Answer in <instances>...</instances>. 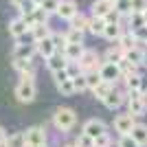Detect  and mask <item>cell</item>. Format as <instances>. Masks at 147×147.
I'll list each match as a JSON object with an SVG mask.
<instances>
[{
  "label": "cell",
  "instance_id": "cell-50",
  "mask_svg": "<svg viewBox=\"0 0 147 147\" xmlns=\"http://www.w3.org/2000/svg\"><path fill=\"white\" fill-rule=\"evenodd\" d=\"M33 2H35V5L40 7V5H42V2H44V0H33Z\"/></svg>",
  "mask_w": 147,
  "mask_h": 147
},
{
  "label": "cell",
  "instance_id": "cell-3",
  "mask_svg": "<svg viewBox=\"0 0 147 147\" xmlns=\"http://www.w3.org/2000/svg\"><path fill=\"white\" fill-rule=\"evenodd\" d=\"M35 94H37L35 81H22L20 79V84L16 86V97H18L20 103H33Z\"/></svg>",
  "mask_w": 147,
  "mask_h": 147
},
{
  "label": "cell",
  "instance_id": "cell-48",
  "mask_svg": "<svg viewBox=\"0 0 147 147\" xmlns=\"http://www.w3.org/2000/svg\"><path fill=\"white\" fill-rule=\"evenodd\" d=\"M7 138H9V134H7V129H5V127H0V147L5 145V141H7Z\"/></svg>",
  "mask_w": 147,
  "mask_h": 147
},
{
  "label": "cell",
  "instance_id": "cell-49",
  "mask_svg": "<svg viewBox=\"0 0 147 147\" xmlns=\"http://www.w3.org/2000/svg\"><path fill=\"white\" fill-rule=\"evenodd\" d=\"M9 2H11L13 7H20V5H22V2H24V0H9Z\"/></svg>",
  "mask_w": 147,
  "mask_h": 147
},
{
  "label": "cell",
  "instance_id": "cell-39",
  "mask_svg": "<svg viewBox=\"0 0 147 147\" xmlns=\"http://www.w3.org/2000/svg\"><path fill=\"white\" fill-rule=\"evenodd\" d=\"M18 9H20V16H26V13H33V11H35L37 5L33 2V0H24V2H22Z\"/></svg>",
  "mask_w": 147,
  "mask_h": 147
},
{
  "label": "cell",
  "instance_id": "cell-10",
  "mask_svg": "<svg viewBox=\"0 0 147 147\" xmlns=\"http://www.w3.org/2000/svg\"><path fill=\"white\" fill-rule=\"evenodd\" d=\"M81 132H86L88 136L97 138V136H101L105 132V123L101 121V119H88V121L84 123V129H81Z\"/></svg>",
  "mask_w": 147,
  "mask_h": 147
},
{
  "label": "cell",
  "instance_id": "cell-24",
  "mask_svg": "<svg viewBox=\"0 0 147 147\" xmlns=\"http://www.w3.org/2000/svg\"><path fill=\"white\" fill-rule=\"evenodd\" d=\"M112 88H114V84H110V81H101L97 88H92V94H94V99L103 101V99L112 92Z\"/></svg>",
  "mask_w": 147,
  "mask_h": 147
},
{
  "label": "cell",
  "instance_id": "cell-8",
  "mask_svg": "<svg viewBox=\"0 0 147 147\" xmlns=\"http://www.w3.org/2000/svg\"><path fill=\"white\" fill-rule=\"evenodd\" d=\"M77 13H79V9H77V2H75V0H61L59 9H57L55 16H57V18H61V20H66V22H70Z\"/></svg>",
  "mask_w": 147,
  "mask_h": 147
},
{
  "label": "cell",
  "instance_id": "cell-33",
  "mask_svg": "<svg viewBox=\"0 0 147 147\" xmlns=\"http://www.w3.org/2000/svg\"><path fill=\"white\" fill-rule=\"evenodd\" d=\"M57 90L64 94V97H70V94H75V84H73V77L70 79H66V81H61V84H57Z\"/></svg>",
  "mask_w": 147,
  "mask_h": 147
},
{
  "label": "cell",
  "instance_id": "cell-13",
  "mask_svg": "<svg viewBox=\"0 0 147 147\" xmlns=\"http://www.w3.org/2000/svg\"><path fill=\"white\" fill-rule=\"evenodd\" d=\"M123 31H125V26L121 24V22H108V26H105L103 35L105 40H110V42H119V37L123 35Z\"/></svg>",
  "mask_w": 147,
  "mask_h": 147
},
{
  "label": "cell",
  "instance_id": "cell-11",
  "mask_svg": "<svg viewBox=\"0 0 147 147\" xmlns=\"http://www.w3.org/2000/svg\"><path fill=\"white\" fill-rule=\"evenodd\" d=\"M35 46H37V55L44 57V59H49L51 55L57 53V46H55V42H53V37H44V40L35 42Z\"/></svg>",
  "mask_w": 147,
  "mask_h": 147
},
{
  "label": "cell",
  "instance_id": "cell-40",
  "mask_svg": "<svg viewBox=\"0 0 147 147\" xmlns=\"http://www.w3.org/2000/svg\"><path fill=\"white\" fill-rule=\"evenodd\" d=\"M134 37H136V42H138V44H147V24L134 29Z\"/></svg>",
  "mask_w": 147,
  "mask_h": 147
},
{
  "label": "cell",
  "instance_id": "cell-44",
  "mask_svg": "<svg viewBox=\"0 0 147 147\" xmlns=\"http://www.w3.org/2000/svg\"><path fill=\"white\" fill-rule=\"evenodd\" d=\"M53 79H55V84H61V81L70 79V75H68L66 68H61V70H55V73H53Z\"/></svg>",
  "mask_w": 147,
  "mask_h": 147
},
{
  "label": "cell",
  "instance_id": "cell-47",
  "mask_svg": "<svg viewBox=\"0 0 147 147\" xmlns=\"http://www.w3.org/2000/svg\"><path fill=\"white\" fill-rule=\"evenodd\" d=\"M20 79H22V81H35V70H31V73H22V75H20Z\"/></svg>",
  "mask_w": 147,
  "mask_h": 147
},
{
  "label": "cell",
  "instance_id": "cell-52",
  "mask_svg": "<svg viewBox=\"0 0 147 147\" xmlns=\"http://www.w3.org/2000/svg\"><path fill=\"white\" fill-rule=\"evenodd\" d=\"M143 13H145V22H147V9H145V11H143Z\"/></svg>",
  "mask_w": 147,
  "mask_h": 147
},
{
  "label": "cell",
  "instance_id": "cell-37",
  "mask_svg": "<svg viewBox=\"0 0 147 147\" xmlns=\"http://www.w3.org/2000/svg\"><path fill=\"white\" fill-rule=\"evenodd\" d=\"M59 2H61V0H44L40 7H42L49 16H53V13H57V9H59Z\"/></svg>",
  "mask_w": 147,
  "mask_h": 147
},
{
  "label": "cell",
  "instance_id": "cell-29",
  "mask_svg": "<svg viewBox=\"0 0 147 147\" xmlns=\"http://www.w3.org/2000/svg\"><path fill=\"white\" fill-rule=\"evenodd\" d=\"M88 24H90V18H86L84 13H77L73 20H70V26L73 29H81V31H88Z\"/></svg>",
  "mask_w": 147,
  "mask_h": 147
},
{
  "label": "cell",
  "instance_id": "cell-4",
  "mask_svg": "<svg viewBox=\"0 0 147 147\" xmlns=\"http://www.w3.org/2000/svg\"><path fill=\"white\" fill-rule=\"evenodd\" d=\"M26 136V147H40V145H46V129L42 125H33L24 132Z\"/></svg>",
  "mask_w": 147,
  "mask_h": 147
},
{
  "label": "cell",
  "instance_id": "cell-23",
  "mask_svg": "<svg viewBox=\"0 0 147 147\" xmlns=\"http://www.w3.org/2000/svg\"><path fill=\"white\" fill-rule=\"evenodd\" d=\"M117 44L121 46L123 51H129V49H134L136 44H138V42H136V37H134V31H132V29H129V31H123V35L119 37V42H117Z\"/></svg>",
  "mask_w": 147,
  "mask_h": 147
},
{
  "label": "cell",
  "instance_id": "cell-15",
  "mask_svg": "<svg viewBox=\"0 0 147 147\" xmlns=\"http://www.w3.org/2000/svg\"><path fill=\"white\" fill-rule=\"evenodd\" d=\"M92 16H99V18H105L108 13L114 9V2H110V0H94L92 2Z\"/></svg>",
  "mask_w": 147,
  "mask_h": 147
},
{
  "label": "cell",
  "instance_id": "cell-45",
  "mask_svg": "<svg viewBox=\"0 0 147 147\" xmlns=\"http://www.w3.org/2000/svg\"><path fill=\"white\" fill-rule=\"evenodd\" d=\"M132 2V11H145L147 9V0H129Z\"/></svg>",
  "mask_w": 147,
  "mask_h": 147
},
{
  "label": "cell",
  "instance_id": "cell-2",
  "mask_svg": "<svg viewBox=\"0 0 147 147\" xmlns=\"http://www.w3.org/2000/svg\"><path fill=\"white\" fill-rule=\"evenodd\" d=\"M127 108L129 114L134 117H143L147 110V99L143 94V90H127Z\"/></svg>",
  "mask_w": 147,
  "mask_h": 147
},
{
  "label": "cell",
  "instance_id": "cell-19",
  "mask_svg": "<svg viewBox=\"0 0 147 147\" xmlns=\"http://www.w3.org/2000/svg\"><path fill=\"white\" fill-rule=\"evenodd\" d=\"M129 134H132V138H134V141L138 143L141 147L147 145V125H145V123H136L134 127H132V132H129Z\"/></svg>",
  "mask_w": 147,
  "mask_h": 147
},
{
  "label": "cell",
  "instance_id": "cell-21",
  "mask_svg": "<svg viewBox=\"0 0 147 147\" xmlns=\"http://www.w3.org/2000/svg\"><path fill=\"white\" fill-rule=\"evenodd\" d=\"M84 44H68L66 49H64V57L68 61H79V57L84 55Z\"/></svg>",
  "mask_w": 147,
  "mask_h": 147
},
{
  "label": "cell",
  "instance_id": "cell-26",
  "mask_svg": "<svg viewBox=\"0 0 147 147\" xmlns=\"http://www.w3.org/2000/svg\"><path fill=\"white\" fill-rule=\"evenodd\" d=\"M143 24H147V22H145V13H143V11H132L127 16V26L132 31L138 29V26H143Z\"/></svg>",
  "mask_w": 147,
  "mask_h": 147
},
{
  "label": "cell",
  "instance_id": "cell-30",
  "mask_svg": "<svg viewBox=\"0 0 147 147\" xmlns=\"http://www.w3.org/2000/svg\"><path fill=\"white\" fill-rule=\"evenodd\" d=\"M84 33H86V31H81V29H73V26H70V31L66 33L68 44H84Z\"/></svg>",
  "mask_w": 147,
  "mask_h": 147
},
{
  "label": "cell",
  "instance_id": "cell-18",
  "mask_svg": "<svg viewBox=\"0 0 147 147\" xmlns=\"http://www.w3.org/2000/svg\"><path fill=\"white\" fill-rule=\"evenodd\" d=\"M29 33L33 35V42H40V40H44V37H51V33H53V31H51L49 22H40V24H35Z\"/></svg>",
  "mask_w": 147,
  "mask_h": 147
},
{
  "label": "cell",
  "instance_id": "cell-46",
  "mask_svg": "<svg viewBox=\"0 0 147 147\" xmlns=\"http://www.w3.org/2000/svg\"><path fill=\"white\" fill-rule=\"evenodd\" d=\"M121 18H123V16L117 11V7H114V9H112V11L105 16V20H108V22H121Z\"/></svg>",
  "mask_w": 147,
  "mask_h": 147
},
{
  "label": "cell",
  "instance_id": "cell-36",
  "mask_svg": "<svg viewBox=\"0 0 147 147\" xmlns=\"http://www.w3.org/2000/svg\"><path fill=\"white\" fill-rule=\"evenodd\" d=\"M75 145H77V147H94V138H92V136H88L86 132H81V134L77 136Z\"/></svg>",
  "mask_w": 147,
  "mask_h": 147
},
{
  "label": "cell",
  "instance_id": "cell-27",
  "mask_svg": "<svg viewBox=\"0 0 147 147\" xmlns=\"http://www.w3.org/2000/svg\"><path fill=\"white\" fill-rule=\"evenodd\" d=\"M125 86H127V90H143V77L138 73L127 75L125 77Z\"/></svg>",
  "mask_w": 147,
  "mask_h": 147
},
{
  "label": "cell",
  "instance_id": "cell-9",
  "mask_svg": "<svg viewBox=\"0 0 147 147\" xmlns=\"http://www.w3.org/2000/svg\"><path fill=\"white\" fill-rule=\"evenodd\" d=\"M35 53H37L35 42L33 44H16V49L11 53V59H33Z\"/></svg>",
  "mask_w": 147,
  "mask_h": 147
},
{
  "label": "cell",
  "instance_id": "cell-35",
  "mask_svg": "<svg viewBox=\"0 0 147 147\" xmlns=\"http://www.w3.org/2000/svg\"><path fill=\"white\" fill-rule=\"evenodd\" d=\"M51 37H53V42H55V46H57V53H64V49L68 46L66 33H64V35H61V33H51Z\"/></svg>",
  "mask_w": 147,
  "mask_h": 147
},
{
  "label": "cell",
  "instance_id": "cell-17",
  "mask_svg": "<svg viewBox=\"0 0 147 147\" xmlns=\"http://www.w3.org/2000/svg\"><path fill=\"white\" fill-rule=\"evenodd\" d=\"M46 66H49L51 73H55V70H61V68L68 66V59L64 57V53H55V55H51L46 59Z\"/></svg>",
  "mask_w": 147,
  "mask_h": 147
},
{
  "label": "cell",
  "instance_id": "cell-25",
  "mask_svg": "<svg viewBox=\"0 0 147 147\" xmlns=\"http://www.w3.org/2000/svg\"><path fill=\"white\" fill-rule=\"evenodd\" d=\"M2 147H26V136H24V132H16V134H11V136L5 141V145H2Z\"/></svg>",
  "mask_w": 147,
  "mask_h": 147
},
{
  "label": "cell",
  "instance_id": "cell-20",
  "mask_svg": "<svg viewBox=\"0 0 147 147\" xmlns=\"http://www.w3.org/2000/svg\"><path fill=\"white\" fill-rule=\"evenodd\" d=\"M121 59H125V51H123L119 44L117 46H110L103 55V61H110V64H119Z\"/></svg>",
  "mask_w": 147,
  "mask_h": 147
},
{
  "label": "cell",
  "instance_id": "cell-53",
  "mask_svg": "<svg viewBox=\"0 0 147 147\" xmlns=\"http://www.w3.org/2000/svg\"><path fill=\"white\" fill-rule=\"evenodd\" d=\"M110 2H119V0H110Z\"/></svg>",
  "mask_w": 147,
  "mask_h": 147
},
{
  "label": "cell",
  "instance_id": "cell-7",
  "mask_svg": "<svg viewBox=\"0 0 147 147\" xmlns=\"http://www.w3.org/2000/svg\"><path fill=\"white\" fill-rule=\"evenodd\" d=\"M134 114H117V117H114V129H117L119 134H129V132H132V127H134L136 125V121H134Z\"/></svg>",
  "mask_w": 147,
  "mask_h": 147
},
{
  "label": "cell",
  "instance_id": "cell-54",
  "mask_svg": "<svg viewBox=\"0 0 147 147\" xmlns=\"http://www.w3.org/2000/svg\"><path fill=\"white\" fill-rule=\"evenodd\" d=\"M40 147H46V145H40Z\"/></svg>",
  "mask_w": 147,
  "mask_h": 147
},
{
  "label": "cell",
  "instance_id": "cell-31",
  "mask_svg": "<svg viewBox=\"0 0 147 147\" xmlns=\"http://www.w3.org/2000/svg\"><path fill=\"white\" fill-rule=\"evenodd\" d=\"M86 79H88V88H97L99 84H101V73H99V68H94V70H86Z\"/></svg>",
  "mask_w": 147,
  "mask_h": 147
},
{
  "label": "cell",
  "instance_id": "cell-5",
  "mask_svg": "<svg viewBox=\"0 0 147 147\" xmlns=\"http://www.w3.org/2000/svg\"><path fill=\"white\" fill-rule=\"evenodd\" d=\"M79 66H81L84 73H86V70H94V68H101L99 53L94 49H86V51H84V55L79 57Z\"/></svg>",
  "mask_w": 147,
  "mask_h": 147
},
{
  "label": "cell",
  "instance_id": "cell-41",
  "mask_svg": "<svg viewBox=\"0 0 147 147\" xmlns=\"http://www.w3.org/2000/svg\"><path fill=\"white\" fill-rule=\"evenodd\" d=\"M112 145V138H110V134L108 132H103L101 136H97L94 138V147H110Z\"/></svg>",
  "mask_w": 147,
  "mask_h": 147
},
{
  "label": "cell",
  "instance_id": "cell-43",
  "mask_svg": "<svg viewBox=\"0 0 147 147\" xmlns=\"http://www.w3.org/2000/svg\"><path fill=\"white\" fill-rule=\"evenodd\" d=\"M66 70H68V75H70V77H77L79 73H84V70H81V66H79V61H68Z\"/></svg>",
  "mask_w": 147,
  "mask_h": 147
},
{
  "label": "cell",
  "instance_id": "cell-28",
  "mask_svg": "<svg viewBox=\"0 0 147 147\" xmlns=\"http://www.w3.org/2000/svg\"><path fill=\"white\" fill-rule=\"evenodd\" d=\"M13 68H16L20 75L35 70V66H33V59H13Z\"/></svg>",
  "mask_w": 147,
  "mask_h": 147
},
{
  "label": "cell",
  "instance_id": "cell-16",
  "mask_svg": "<svg viewBox=\"0 0 147 147\" xmlns=\"http://www.w3.org/2000/svg\"><path fill=\"white\" fill-rule=\"evenodd\" d=\"M105 26H108V20L105 18H99V16H90V24H88V31H90L92 35H103Z\"/></svg>",
  "mask_w": 147,
  "mask_h": 147
},
{
  "label": "cell",
  "instance_id": "cell-1",
  "mask_svg": "<svg viewBox=\"0 0 147 147\" xmlns=\"http://www.w3.org/2000/svg\"><path fill=\"white\" fill-rule=\"evenodd\" d=\"M77 123V114H75L73 108H57L55 114H53V125H55L59 132H70Z\"/></svg>",
  "mask_w": 147,
  "mask_h": 147
},
{
  "label": "cell",
  "instance_id": "cell-32",
  "mask_svg": "<svg viewBox=\"0 0 147 147\" xmlns=\"http://www.w3.org/2000/svg\"><path fill=\"white\" fill-rule=\"evenodd\" d=\"M119 68H121L123 77H127V75H134V73H136V68H138V66H136L134 61H129L127 57H125V59H121V61H119Z\"/></svg>",
  "mask_w": 147,
  "mask_h": 147
},
{
  "label": "cell",
  "instance_id": "cell-12",
  "mask_svg": "<svg viewBox=\"0 0 147 147\" xmlns=\"http://www.w3.org/2000/svg\"><path fill=\"white\" fill-rule=\"evenodd\" d=\"M9 33H11L16 40H22V37L29 33V26H26V22H24V18H22V16H18L16 20H11V22H9Z\"/></svg>",
  "mask_w": 147,
  "mask_h": 147
},
{
  "label": "cell",
  "instance_id": "cell-6",
  "mask_svg": "<svg viewBox=\"0 0 147 147\" xmlns=\"http://www.w3.org/2000/svg\"><path fill=\"white\" fill-rule=\"evenodd\" d=\"M99 73H101V79H103V81H110V84H117V81L123 77L119 64H110V61H103L101 68H99Z\"/></svg>",
  "mask_w": 147,
  "mask_h": 147
},
{
  "label": "cell",
  "instance_id": "cell-22",
  "mask_svg": "<svg viewBox=\"0 0 147 147\" xmlns=\"http://www.w3.org/2000/svg\"><path fill=\"white\" fill-rule=\"evenodd\" d=\"M125 57H127L129 61H134L136 66H143V64H147V53H145V51H141L138 46H134V49L125 51Z\"/></svg>",
  "mask_w": 147,
  "mask_h": 147
},
{
  "label": "cell",
  "instance_id": "cell-34",
  "mask_svg": "<svg viewBox=\"0 0 147 147\" xmlns=\"http://www.w3.org/2000/svg\"><path fill=\"white\" fill-rule=\"evenodd\" d=\"M73 84H75V90H77V92L90 90V88H88V79H86V73H79L77 77H73Z\"/></svg>",
  "mask_w": 147,
  "mask_h": 147
},
{
  "label": "cell",
  "instance_id": "cell-42",
  "mask_svg": "<svg viewBox=\"0 0 147 147\" xmlns=\"http://www.w3.org/2000/svg\"><path fill=\"white\" fill-rule=\"evenodd\" d=\"M119 147H141V145L132 138V134H123L121 138H119Z\"/></svg>",
  "mask_w": 147,
  "mask_h": 147
},
{
  "label": "cell",
  "instance_id": "cell-38",
  "mask_svg": "<svg viewBox=\"0 0 147 147\" xmlns=\"http://www.w3.org/2000/svg\"><path fill=\"white\" fill-rule=\"evenodd\" d=\"M114 7H117V11L121 16H129L132 13V2L129 0H119V2H114Z\"/></svg>",
  "mask_w": 147,
  "mask_h": 147
},
{
  "label": "cell",
  "instance_id": "cell-14",
  "mask_svg": "<svg viewBox=\"0 0 147 147\" xmlns=\"http://www.w3.org/2000/svg\"><path fill=\"white\" fill-rule=\"evenodd\" d=\"M123 101H125V92L114 90V88H112V92L103 99V105H105V108H110V110H117V108H121V105H123Z\"/></svg>",
  "mask_w": 147,
  "mask_h": 147
},
{
  "label": "cell",
  "instance_id": "cell-51",
  "mask_svg": "<svg viewBox=\"0 0 147 147\" xmlns=\"http://www.w3.org/2000/svg\"><path fill=\"white\" fill-rule=\"evenodd\" d=\"M64 147H77V145H75V143H70V145H64Z\"/></svg>",
  "mask_w": 147,
  "mask_h": 147
}]
</instances>
